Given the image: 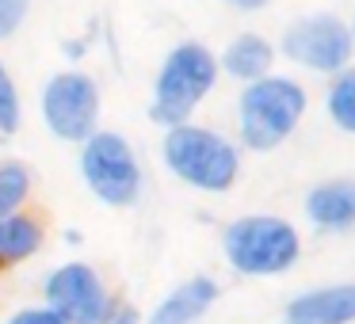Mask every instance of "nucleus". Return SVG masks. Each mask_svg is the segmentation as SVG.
Instances as JSON below:
<instances>
[{"label": "nucleus", "instance_id": "nucleus-1", "mask_svg": "<svg viewBox=\"0 0 355 324\" xmlns=\"http://www.w3.org/2000/svg\"><path fill=\"white\" fill-rule=\"evenodd\" d=\"M309 92L302 80L271 73L241 88L237 96V138L248 153H271L302 126Z\"/></svg>", "mask_w": 355, "mask_h": 324}, {"label": "nucleus", "instance_id": "nucleus-2", "mask_svg": "<svg viewBox=\"0 0 355 324\" xmlns=\"http://www.w3.org/2000/svg\"><path fill=\"white\" fill-rule=\"evenodd\" d=\"M161 156L180 183L207 195H225L241 179V149L225 134L199 123H184L164 130Z\"/></svg>", "mask_w": 355, "mask_h": 324}, {"label": "nucleus", "instance_id": "nucleus-3", "mask_svg": "<svg viewBox=\"0 0 355 324\" xmlns=\"http://www.w3.org/2000/svg\"><path fill=\"white\" fill-rule=\"evenodd\" d=\"M222 255L245 278H275L302 260V233L279 214H245L222 229Z\"/></svg>", "mask_w": 355, "mask_h": 324}, {"label": "nucleus", "instance_id": "nucleus-4", "mask_svg": "<svg viewBox=\"0 0 355 324\" xmlns=\"http://www.w3.org/2000/svg\"><path fill=\"white\" fill-rule=\"evenodd\" d=\"M218 84V54L202 42H180L164 54L153 80V103L149 118L164 130L191 123L195 107L214 92Z\"/></svg>", "mask_w": 355, "mask_h": 324}, {"label": "nucleus", "instance_id": "nucleus-5", "mask_svg": "<svg viewBox=\"0 0 355 324\" xmlns=\"http://www.w3.org/2000/svg\"><path fill=\"white\" fill-rule=\"evenodd\" d=\"M275 50L291 65L317 73V77H329V80L355 62L352 27H347V19L332 16V12H309V16L286 24Z\"/></svg>", "mask_w": 355, "mask_h": 324}, {"label": "nucleus", "instance_id": "nucleus-6", "mask_svg": "<svg viewBox=\"0 0 355 324\" xmlns=\"http://www.w3.org/2000/svg\"><path fill=\"white\" fill-rule=\"evenodd\" d=\"M80 176L103 206H134L141 195V164L115 130H96L80 141Z\"/></svg>", "mask_w": 355, "mask_h": 324}, {"label": "nucleus", "instance_id": "nucleus-7", "mask_svg": "<svg viewBox=\"0 0 355 324\" xmlns=\"http://www.w3.org/2000/svg\"><path fill=\"white\" fill-rule=\"evenodd\" d=\"M42 305L54 309L65 324H107L115 313V294L92 263H62L42 282Z\"/></svg>", "mask_w": 355, "mask_h": 324}, {"label": "nucleus", "instance_id": "nucleus-8", "mask_svg": "<svg viewBox=\"0 0 355 324\" xmlns=\"http://www.w3.org/2000/svg\"><path fill=\"white\" fill-rule=\"evenodd\" d=\"M42 123L62 141H88L100 130V84L80 69L54 73L42 88Z\"/></svg>", "mask_w": 355, "mask_h": 324}, {"label": "nucleus", "instance_id": "nucleus-9", "mask_svg": "<svg viewBox=\"0 0 355 324\" xmlns=\"http://www.w3.org/2000/svg\"><path fill=\"white\" fill-rule=\"evenodd\" d=\"M283 324H355V282H329L294 294L283 305Z\"/></svg>", "mask_w": 355, "mask_h": 324}, {"label": "nucleus", "instance_id": "nucleus-10", "mask_svg": "<svg viewBox=\"0 0 355 324\" xmlns=\"http://www.w3.org/2000/svg\"><path fill=\"white\" fill-rule=\"evenodd\" d=\"M302 214H306V222L321 233L355 229V179L336 176V179L313 183L306 191V199H302Z\"/></svg>", "mask_w": 355, "mask_h": 324}, {"label": "nucleus", "instance_id": "nucleus-11", "mask_svg": "<svg viewBox=\"0 0 355 324\" xmlns=\"http://www.w3.org/2000/svg\"><path fill=\"white\" fill-rule=\"evenodd\" d=\"M218 294H222V286L210 275H191L180 286H172V290L149 309V316L141 324H195L214 309Z\"/></svg>", "mask_w": 355, "mask_h": 324}, {"label": "nucleus", "instance_id": "nucleus-12", "mask_svg": "<svg viewBox=\"0 0 355 324\" xmlns=\"http://www.w3.org/2000/svg\"><path fill=\"white\" fill-rule=\"evenodd\" d=\"M275 57H279L275 42L256 35V31H245V35H237V39H230V46L218 54V73L241 80V84H252V80L271 77Z\"/></svg>", "mask_w": 355, "mask_h": 324}, {"label": "nucleus", "instance_id": "nucleus-13", "mask_svg": "<svg viewBox=\"0 0 355 324\" xmlns=\"http://www.w3.org/2000/svg\"><path fill=\"white\" fill-rule=\"evenodd\" d=\"M42 240H46V229L39 217L24 214V210L12 217H0V271L27 263L42 248Z\"/></svg>", "mask_w": 355, "mask_h": 324}, {"label": "nucleus", "instance_id": "nucleus-14", "mask_svg": "<svg viewBox=\"0 0 355 324\" xmlns=\"http://www.w3.org/2000/svg\"><path fill=\"white\" fill-rule=\"evenodd\" d=\"M324 115H329V123L340 134L355 138V62L329 80V88H324Z\"/></svg>", "mask_w": 355, "mask_h": 324}, {"label": "nucleus", "instance_id": "nucleus-15", "mask_svg": "<svg viewBox=\"0 0 355 324\" xmlns=\"http://www.w3.org/2000/svg\"><path fill=\"white\" fill-rule=\"evenodd\" d=\"M27 195H31V172L19 161H4L0 164V217L19 214Z\"/></svg>", "mask_w": 355, "mask_h": 324}, {"label": "nucleus", "instance_id": "nucleus-16", "mask_svg": "<svg viewBox=\"0 0 355 324\" xmlns=\"http://www.w3.org/2000/svg\"><path fill=\"white\" fill-rule=\"evenodd\" d=\"M19 130V92L12 73L0 62V134H16Z\"/></svg>", "mask_w": 355, "mask_h": 324}, {"label": "nucleus", "instance_id": "nucleus-17", "mask_svg": "<svg viewBox=\"0 0 355 324\" xmlns=\"http://www.w3.org/2000/svg\"><path fill=\"white\" fill-rule=\"evenodd\" d=\"M27 19V0H0V42L12 39Z\"/></svg>", "mask_w": 355, "mask_h": 324}, {"label": "nucleus", "instance_id": "nucleus-18", "mask_svg": "<svg viewBox=\"0 0 355 324\" xmlns=\"http://www.w3.org/2000/svg\"><path fill=\"white\" fill-rule=\"evenodd\" d=\"M4 324H65V321L46 305H27V309H16L12 316H4Z\"/></svg>", "mask_w": 355, "mask_h": 324}, {"label": "nucleus", "instance_id": "nucleus-19", "mask_svg": "<svg viewBox=\"0 0 355 324\" xmlns=\"http://www.w3.org/2000/svg\"><path fill=\"white\" fill-rule=\"evenodd\" d=\"M107 324H141V313L134 305H126V301H119L115 305V313H111V321Z\"/></svg>", "mask_w": 355, "mask_h": 324}, {"label": "nucleus", "instance_id": "nucleus-20", "mask_svg": "<svg viewBox=\"0 0 355 324\" xmlns=\"http://www.w3.org/2000/svg\"><path fill=\"white\" fill-rule=\"evenodd\" d=\"M230 8H237V12H260V8H268L271 0H225Z\"/></svg>", "mask_w": 355, "mask_h": 324}, {"label": "nucleus", "instance_id": "nucleus-21", "mask_svg": "<svg viewBox=\"0 0 355 324\" xmlns=\"http://www.w3.org/2000/svg\"><path fill=\"white\" fill-rule=\"evenodd\" d=\"M347 27H352V39H355V16H352V19H347Z\"/></svg>", "mask_w": 355, "mask_h": 324}]
</instances>
